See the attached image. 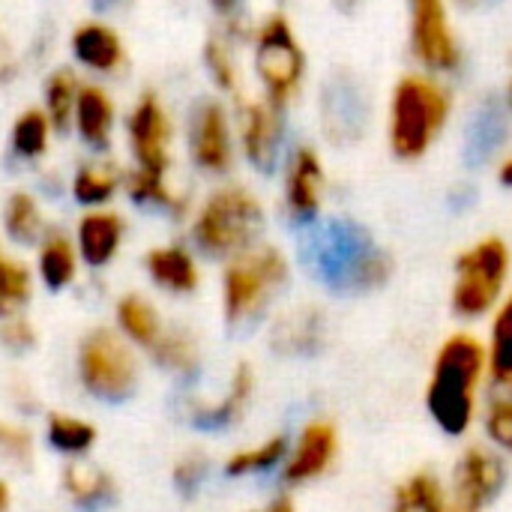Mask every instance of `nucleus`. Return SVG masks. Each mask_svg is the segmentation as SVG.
I'll list each match as a JSON object with an SVG mask.
<instances>
[{"label": "nucleus", "instance_id": "nucleus-1", "mask_svg": "<svg viewBox=\"0 0 512 512\" xmlns=\"http://www.w3.org/2000/svg\"><path fill=\"white\" fill-rule=\"evenodd\" d=\"M489 393L492 384L483 336L468 327L453 330L435 348L426 375L423 405L432 426L447 438H468L480 423V411Z\"/></svg>", "mask_w": 512, "mask_h": 512}, {"label": "nucleus", "instance_id": "nucleus-2", "mask_svg": "<svg viewBox=\"0 0 512 512\" xmlns=\"http://www.w3.org/2000/svg\"><path fill=\"white\" fill-rule=\"evenodd\" d=\"M453 90L447 78L432 72H405L387 105V147L402 162L426 159L453 120Z\"/></svg>", "mask_w": 512, "mask_h": 512}, {"label": "nucleus", "instance_id": "nucleus-3", "mask_svg": "<svg viewBox=\"0 0 512 512\" xmlns=\"http://www.w3.org/2000/svg\"><path fill=\"white\" fill-rule=\"evenodd\" d=\"M291 273L294 267L285 249L267 240L228 258L219 276L222 321L231 330H246L267 321L288 291Z\"/></svg>", "mask_w": 512, "mask_h": 512}, {"label": "nucleus", "instance_id": "nucleus-4", "mask_svg": "<svg viewBox=\"0 0 512 512\" xmlns=\"http://www.w3.org/2000/svg\"><path fill=\"white\" fill-rule=\"evenodd\" d=\"M264 201L243 183H222L210 189L189 213L192 249L213 261H228L264 240Z\"/></svg>", "mask_w": 512, "mask_h": 512}, {"label": "nucleus", "instance_id": "nucleus-5", "mask_svg": "<svg viewBox=\"0 0 512 512\" xmlns=\"http://www.w3.org/2000/svg\"><path fill=\"white\" fill-rule=\"evenodd\" d=\"M512 291V246L486 234L465 246L453 261L450 282V309L459 321L477 324L489 321V315L507 300Z\"/></svg>", "mask_w": 512, "mask_h": 512}, {"label": "nucleus", "instance_id": "nucleus-6", "mask_svg": "<svg viewBox=\"0 0 512 512\" xmlns=\"http://www.w3.org/2000/svg\"><path fill=\"white\" fill-rule=\"evenodd\" d=\"M249 48H252V72L258 78L261 96L288 111L300 99L309 75L306 48L288 15L270 12L258 24H252Z\"/></svg>", "mask_w": 512, "mask_h": 512}, {"label": "nucleus", "instance_id": "nucleus-7", "mask_svg": "<svg viewBox=\"0 0 512 512\" xmlns=\"http://www.w3.org/2000/svg\"><path fill=\"white\" fill-rule=\"evenodd\" d=\"M318 273L339 294L381 291L393 276V258L366 231L333 225L318 243Z\"/></svg>", "mask_w": 512, "mask_h": 512}, {"label": "nucleus", "instance_id": "nucleus-8", "mask_svg": "<svg viewBox=\"0 0 512 512\" xmlns=\"http://www.w3.org/2000/svg\"><path fill=\"white\" fill-rule=\"evenodd\" d=\"M78 381L99 402L132 399L141 369L129 339L120 330L93 327L78 345Z\"/></svg>", "mask_w": 512, "mask_h": 512}, {"label": "nucleus", "instance_id": "nucleus-9", "mask_svg": "<svg viewBox=\"0 0 512 512\" xmlns=\"http://www.w3.org/2000/svg\"><path fill=\"white\" fill-rule=\"evenodd\" d=\"M408 48L423 72L450 78L465 63L453 0H408Z\"/></svg>", "mask_w": 512, "mask_h": 512}, {"label": "nucleus", "instance_id": "nucleus-10", "mask_svg": "<svg viewBox=\"0 0 512 512\" xmlns=\"http://www.w3.org/2000/svg\"><path fill=\"white\" fill-rule=\"evenodd\" d=\"M507 486V459L489 444H465L450 468V512H486Z\"/></svg>", "mask_w": 512, "mask_h": 512}, {"label": "nucleus", "instance_id": "nucleus-11", "mask_svg": "<svg viewBox=\"0 0 512 512\" xmlns=\"http://www.w3.org/2000/svg\"><path fill=\"white\" fill-rule=\"evenodd\" d=\"M186 147L192 165L207 177H225L237 162V126L234 111L222 99H201L189 111Z\"/></svg>", "mask_w": 512, "mask_h": 512}, {"label": "nucleus", "instance_id": "nucleus-12", "mask_svg": "<svg viewBox=\"0 0 512 512\" xmlns=\"http://www.w3.org/2000/svg\"><path fill=\"white\" fill-rule=\"evenodd\" d=\"M342 453V435L339 426L327 417H309L291 438L285 465L279 471V483L288 492L315 486L327 480L339 462Z\"/></svg>", "mask_w": 512, "mask_h": 512}, {"label": "nucleus", "instance_id": "nucleus-13", "mask_svg": "<svg viewBox=\"0 0 512 512\" xmlns=\"http://www.w3.org/2000/svg\"><path fill=\"white\" fill-rule=\"evenodd\" d=\"M126 147L132 156V165L153 174H171V156H174V120L165 102L156 93H141L126 120Z\"/></svg>", "mask_w": 512, "mask_h": 512}, {"label": "nucleus", "instance_id": "nucleus-14", "mask_svg": "<svg viewBox=\"0 0 512 512\" xmlns=\"http://www.w3.org/2000/svg\"><path fill=\"white\" fill-rule=\"evenodd\" d=\"M234 126L240 156L255 171H270L285 159V108L264 96H240L234 99Z\"/></svg>", "mask_w": 512, "mask_h": 512}, {"label": "nucleus", "instance_id": "nucleus-15", "mask_svg": "<svg viewBox=\"0 0 512 512\" xmlns=\"http://www.w3.org/2000/svg\"><path fill=\"white\" fill-rule=\"evenodd\" d=\"M327 198V168L312 144H297L282 159V210L294 225L318 222Z\"/></svg>", "mask_w": 512, "mask_h": 512}, {"label": "nucleus", "instance_id": "nucleus-16", "mask_svg": "<svg viewBox=\"0 0 512 512\" xmlns=\"http://www.w3.org/2000/svg\"><path fill=\"white\" fill-rule=\"evenodd\" d=\"M330 336L327 312L318 303H297L273 315L270 348L282 357H315Z\"/></svg>", "mask_w": 512, "mask_h": 512}, {"label": "nucleus", "instance_id": "nucleus-17", "mask_svg": "<svg viewBox=\"0 0 512 512\" xmlns=\"http://www.w3.org/2000/svg\"><path fill=\"white\" fill-rule=\"evenodd\" d=\"M255 387H258L255 369L249 363H237L225 390L216 399H192L186 405V414H189L192 426H198L204 432L231 429L246 417V411L255 399Z\"/></svg>", "mask_w": 512, "mask_h": 512}, {"label": "nucleus", "instance_id": "nucleus-18", "mask_svg": "<svg viewBox=\"0 0 512 512\" xmlns=\"http://www.w3.org/2000/svg\"><path fill=\"white\" fill-rule=\"evenodd\" d=\"M72 237H75L81 264H87L93 270H102L123 249L126 219H123V213H117L111 207H93V210H84L81 213Z\"/></svg>", "mask_w": 512, "mask_h": 512}, {"label": "nucleus", "instance_id": "nucleus-19", "mask_svg": "<svg viewBox=\"0 0 512 512\" xmlns=\"http://www.w3.org/2000/svg\"><path fill=\"white\" fill-rule=\"evenodd\" d=\"M69 48H72L75 63L87 69L90 75H117L126 66L123 36L99 18L81 21L72 30Z\"/></svg>", "mask_w": 512, "mask_h": 512}, {"label": "nucleus", "instance_id": "nucleus-20", "mask_svg": "<svg viewBox=\"0 0 512 512\" xmlns=\"http://www.w3.org/2000/svg\"><path fill=\"white\" fill-rule=\"evenodd\" d=\"M144 270L150 276V282L171 294V297H189L201 288V264H198V252L192 249V243H162L153 246L144 255Z\"/></svg>", "mask_w": 512, "mask_h": 512}, {"label": "nucleus", "instance_id": "nucleus-21", "mask_svg": "<svg viewBox=\"0 0 512 512\" xmlns=\"http://www.w3.org/2000/svg\"><path fill=\"white\" fill-rule=\"evenodd\" d=\"M252 27H243L240 18H225L222 30H216L207 45H204V69L213 81V87L231 99L243 96V72H240V57L237 45L249 42Z\"/></svg>", "mask_w": 512, "mask_h": 512}, {"label": "nucleus", "instance_id": "nucleus-22", "mask_svg": "<svg viewBox=\"0 0 512 512\" xmlns=\"http://www.w3.org/2000/svg\"><path fill=\"white\" fill-rule=\"evenodd\" d=\"M72 129L81 138V144L93 153H105L111 147V138L117 129V105L102 84H96V81L81 84Z\"/></svg>", "mask_w": 512, "mask_h": 512}, {"label": "nucleus", "instance_id": "nucleus-23", "mask_svg": "<svg viewBox=\"0 0 512 512\" xmlns=\"http://www.w3.org/2000/svg\"><path fill=\"white\" fill-rule=\"evenodd\" d=\"M60 483L72 507L81 512H99L117 501L114 477L105 468L90 465L84 459H72L60 474Z\"/></svg>", "mask_w": 512, "mask_h": 512}, {"label": "nucleus", "instance_id": "nucleus-24", "mask_svg": "<svg viewBox=\"0 0 512 512\" xmlns=\"http://www.w3.org/2000/svg\"><path fill=\"white\" fill-rule=\"evenodd\" d=\"M387 512H450L447 477L432 468H417L405 474L390 492Z\"/></svg>", "mask_w": 512, "mask_h": 512}, {"label": "nucleus", "instance_id": "nucleus-25", "mask_svg": "<svg viewBox=\"0 0 512 512\" xmlns=\"http://www.w3.org/2000/svg\"><path fill=\"white\" fill-rule=\"evenodd\" d=\"M123 195L147 210H162L174 219H183L192 213L189 198L171 186V174H153V171H141V168H129L123 177Z\"/></svg>", "mask_w": 512, "mask_h": 512}, {"label": "nucleus", "instance_id": "nucleus-26", "mask_svg": "<svg viewBox=\"0 0 512 512\" xmlns=\"http://www.w3.org/2000/svg\"><path fill=\"white\" fill-rule=\"evenodd\" d=\"M78 267H81V255L75 237H69L60 228H48L36 243V276L42 279V285L51 291H63L75 282Z\"/></svg>", "mask_w": 512, "mask_h": 512}, {"label": "nucleus", "instance_id": "nucleus-27", "mask_svg": "<svg viewBox=\"0 0 512 512\" xmlns=\"http://www.w3.org/2000/svg\"><path fill=\"white\" fill-rule=\"evenodd\" d=\"M288 438L291 435L273 432L261 441L237 447L222 462L225 477H231V480H255V477H270V474L279 477V471L285 465V453H288Z\"/></svg>", "mask_w": 512, "mask_h": 512}, {"label": "nucleus", "instance_id": "nucleus-28", "mask_svg": "<svg viewBox=\"0 0 512 512\" xmlns=\"http://www.w3.org/2000/svg\"><path fill=\"white\" fill-rule=\"evenodd\" d=\"M123 177L126 171L105 159V156H93L87 162L78 165V171L72 174V198L84 207H108L114 201L117 192H123Z\"/></svg>", "mask_w": 512, "mask_h": 512}, {"label": "nucleus", "instance_id": "nucleus-29", "mask_svg": "<svg viewBox=\"0 0 512 512\" xmlns=\"http://www.w3.org/2000/svg\"><path fill=\"white\" fill-rule=\"evenodd\" d=\"M486 363L492 390L512 393V291L486 321Z\"/></svg>", "mask_w": 512, "mask_h": 512}, {"label": "nucleus", "instance_id": "nucleus-30", "mask_svg": "<svg viewBox=\"0 0 512 512\" xmlns=\"http://www.w3.org/2000/svg\"><path fill=\"white\" fill-rule=\"evenodd\" d=\"M150 360L180 378H195L201 372V342L192 330L168 324L159 336V342L147 351Z\"/></svg>", "mask_w": 512, "mask_h": 512}, {"label": "nucleus", "instance_id": "nucleus-31", "mask_svg": "<svg viewBox=\"0 0 512 512\" xmlns=\"http://www.w3.org/2000/svg\"><path fill=\"white\" fill-rule=\"evenodd\" d=\"M114 315H117V330L129 339L132 348H141V351H150L159 342L162 330L168 327L162 321L159 309L147 297H141V294L120 297Z\"/></svg>", "mask_w": 512, "mask_h": 512}, {"label": "nucleus", "instance_id": "nucleus-32", "mask_svg": "<svg viewBox=\"0 0 512 512\" xmlns=\"http://www.w3.org/2000/svg\"><path fill=\"white\" fill-rule=\"evenodd\" d=\"M54 132L57 129L42 108H27L15 117L9 129V150L21 162H39L48 153Z\"/></svg>", "mask_w": 512, "mask_h": 512}, {"label": "nucleus", "instance_id": "nucleus-33", "mask_svg": "<svg viewBox=\"0 0 512 512\" xmlns=\"http://www.w3.org/2000/svg\"><path fill=\"white\" fill-rule=\"evenodd\" d=\"M3 231L12 243L36 246L48 231L39 201L30 192H12L3 204Z\"/></svg>", "mask_w": 512, "mask_h": 512}, {"label": "nucleus", "instance_id": "nucleus-34", "mask_svg": "<svg viewBox=\"0 0 512 512\" xmlns=\"http://www.w3.org/2000/svg\"><path fill=\"white\" fill-rule=\"evenodd\" d=\"M81 78L72 69H54L42 87V111L48 114V120L54 123L57 132L72 129V117H75V102L81 93Z\"/></svg>", "mask_w": 512, "mask_h": 512}, {"label": "nucleus", "instance_id": "nucleus-35", "mask_svg": "<svg viewBox=\"0 0 512 512\" xmlns=\"http://www.w3.org/2000/svg\"><path fill=\"white\" fill-rule=\"evenodd\" d=\"M45 438L51 444V450L69 456V459H81L93 450L99 432L93 423L72 417V414H51L45 423Z\"/></svg>", "mask_w": 512, "mask_h": 512}, {"label": "nucleus", "instance_id": "nucleus-36", "mask_svg": "<svg viewBox=\"0 0 512 512\" xmlns=\"http://www.w3.org/2000/svg\"><path fill=\"white\" fill-rule=\"evenodd\" d=\"M33 297V270L0 243V318L21 315Z\"/></svg>", "mask_w": 512, "mask_h": 512}, {"label": "nucleus", "instance_id": "nucleus-37", "mask_svg": "<svg viewBox=\"0 0 512 512\" xmlns=\"http://www.w3.org/2000/svg\"><path fill=\"white\" fill-rule=\"evenodd\" d=\"M483 444H489L495 453H501L504 459L512 456V393L492 390L483 402L480 411V423H477Z\"/></svg>", "mask_w": 512, "mask_h": 512}, {"label": "nucleus", "instance_id": "nucleus-38", "mask_svg": "<svg viewBox=\"0 0 512 512\" xmlns=\"http://www.w3.org/2000/svg\"><path fill=\"white\" fill-rule=\"evenodd\" d=\"M210 471H213L210 456H207L204 450H189V453H183V456L174 462V471H171L174 489H177L180 495H195V492L207 483Z\"/></svg>", "mask_w": 512, "mask_h": 512}, {"label": "nucleus", "instance_id": "nucleus-39", "mask_svg": "<svg viewBox=\"0 0 512 512\" xmlns=\"http://www.w3.org/2000/svg\"><path fill=\"white\" fill-rule=\"evenodd\" d=\"M0 456L27 465L30 456H33L30 432L21 429V426H12V423H3V420H0Z\"/></svg>", "mask_w": 512, "mask_h": 512}, {"label": "nucleus", "instance_id": "nucleus-40", "mask_svg": "<svg viewBox=\"0 0 512 512\" xmlns=\"http://www.w3.org/2000/svg\"><path fill=\"white\" fill-rule=\"evenodd\" d=\"M0 342L9 351H27L36 345V330L24 315H12V318H0Z\"/></svg>", "mask_w": 512, "mask_h": 512}, {"label": "nucleus", "instance_id": "nucleus-41", "mask_svg": "<svg viewBox=\"0 0 512 512\" xmlns=\"http://www.w3.org/2000/svg\"><path fill=\"white\" fill-rule=\"evenodd\" d=\"M249 512H297V501H294V495H291L288 489H282V492H276L273 498H267L264 507Z\"/></svg>", "mask_w": 512, "mask_h": 512}, {"label": "nucleus", "instance_id": "nucleus-42", "mask_svg": "<svg viewBox=\"0 0 512 512\" xmlns=\"http://www.w3.org/2000/svg\"><path fill=\"white\" fill-rule=\"evenodd\" d=\"M495 174H498V183H501L504 189H512V150L501 156V162H498Z\"/></svg>", "mask_w": 512, "mask_h": 512}, {"label": "nucleus", "instance_id": "nucleus-43", "mask_svg": "<svg viewBox=\"0 0 512 512\" xmlns=\"http://www.w3.org/2000/svg\"><path fill=\"white\" fill-rule=\"evenodd\" d=\"M210 6H213V9L222 15V21H225V18H237L243 0H210Z\"/></svg>", "mask_w": 512, "mask_h": 512}, {"label": "nucleus", "instance_id": "nucleus-44", "mask_svg": "<svg viewBox=\"0 0 512 512\" xmlns=\"http://www.w3.org/2000/svg\"><path fill=\"white\" fill-rule=\"evenodd\" d=\"M9 75H12V57H9V51H6V45H3V39H0V84H3Z\"/></svg>", "mask_w": 512, "mask_h": 512}, {"label": "nucleus", "instance_id": "nucleus-45", "mask_svg": "<svg viewBox=\"0 0 512 512\" xmlns=\"http://www.w3.org/2000/svg\"><path fill=\"white\" fill-rule=\"evenodd\" d=\"M12 507V492L6 486V480H0V512H9Z\"/></svg>", "mask_w": 512, "mask_h": 512}, {"label": "nucleus", "instance_id": "nucleus-46", "mask_svg": "<svg viewBox=\"0 0 512 512\" xmlns=\"http://www.w3.org/2000/svg\"><path fill=\"white\" fill-rule=\"evenodd\" d=\"M504 105H507V111L512 114V66H510V75H507V81H504Z\"/></svg>", "mask_w": 512, "mask_h": 512}, {"label": "nucleus", "instance_id": "nucleus-47", "mask_svg": "<svg viewBox=\"0 0 512 512\" xmlns=\"http://www.w3.org/2000/svg\"><path fill=\"white\" fill-rule=\"evenodd\" d=\"M453 3H459V6H465V9H480V6L495 3V0H453Z\"/></svg>", "mask_w": 512, "mask_h": 512}, {"label": "nucleus", "instance_id": "nucleus-48", "mask_svg": "<svg viewBox=\"0 0 512 512\" xmlns=\"http://www.w3.org/2000/svg\"><path fill=\"white\" fill-rule=\"evenodd\" d=\"M357 3H360V0H336V6H339V9H345V12H348V9H354Z\"/></svg>", "mask_w": 512, "mask_h": 512}, {"label": "nucleus", "instance_id": "nucleus-49", "mask_svg": "<svg viewBox=\"0 0 512 512\" xmlns=\"http://www.w3.org/2000/svg\"><path fill=\"white\" fill-rule=\"evenodd\" d=\"M99 3H105V6H114V3H120V0H99Z\"/></svg>", "mask_w": 512, "mask_h": 512}]
</instances>
